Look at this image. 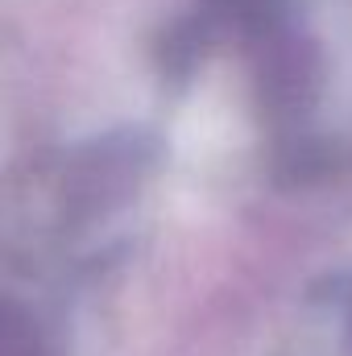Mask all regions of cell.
Wrapping results in <instances>:
<instances>
[{
	"label": "cell",
	"mask_w": 352,
	"mask_h": 356,
	"mask_svg": "<svg viewBox=\"0 0 352 356\" xmlns=\"http://www.w3.org/2000/svg\"><path fill=\"white\" fill-rule=\"evenodd\" d=\"M154 162L158 149L141 133H116L50 162L17 203V232L33 236V249H50L58 261L95 257L116 232L112 224L145 191Z\"/></svg>",
	"instance_id": "1"
},
{
	"label": "cell",
	"mask_w": 352,
	"mask_h": 356,
	"mask_svg": "<svg viewBox=\"0 0 352 356\" xmlns=\"http://www.w3.org/2000/svg\"><path fill=\"white\" fill-rule=\"evenodd\" d=\"M278 356H352V273L311 286Z\"/></svg>",
	"instance_id": "2"
},
{
	"label": "cell",
	"mask_w": 352,
	"mask_h": 356,
	"mask_svg": "<svg viewBox=\"0 0 352 356\" xmlns=\"http://www.w3.org/2000/svg\"><path fill=\"white\" fill-rule=\"evenodd\" d=\"M0 356H50L38 323L17 302L4 307V344H0Z\"/></svg>",
	"instance_id": "3"
}]
</instances>
